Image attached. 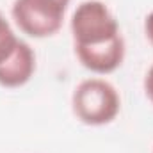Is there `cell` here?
<instances>
[{
	"label": "cell",
	"instance_id": "cell-1",
	"mask_svg": "<svg viewBox=\"0 0 153 153\" xmlns=\"http://www.w3.org/2000/svg\"><path fill=\"white\" fill-rule=\"evenodd\" d=\"M71 109L76 119L89 126L112 123L121 111L119 93L105 78H85L73 91Z\"/></svg>",
	"mask_w": 153,
	"mask_h": 153
},
{
	"label": "cell",
	"instance_id": "cell-8",
	"mask_svg": "<svg viewBox=\"0 0 153 153\" xmlns=\"http://www.w3.org/2000/svg\"><path fill=\"white\" fill-rule=\"evenodd\" d=\"M144 34H146L148 41L153 45V11L144 18Z\"/></svg>",
	"mask_w": 153,
	"mask_h": 153
},
{
	"label": "cell",
	"instance_id": "cell-2",
	"mask_svg": "<svg viewBox=\"0 0 153 153\" xmlns=\"http://www.w3.org/2000/svg\"><path fill=\"white\" fill-rule=\"evenodd\" d=\"M75 46H91L107 43L121 34L112 11L100 0L78 4L70 22Z\"/></svg>",
	"mask_w": 153,
	"mask_h": 153
},
{
	"label": "cell",
	"instance_id": "cell-5",
	"mask_svg": "<svg viewBox=\"0 0 153 153\" xmlns=\"http://www.w3.org/2000/svg\"><path fill=\"white\" fill-rule=\"evenodd\" d=\"M36 71V53L29 43L20 39L14 52L0 64V85L16 89L25 85Z\"/></svg>",
	"mask_w": 153,
	"mask_h": 153
},
{
	"label": "cell",
	"instance_id": "cell-4",
	"mask_svg": "<svg viewBox=\"0 0 153 153\" xmlns=\"http://www.w3.org/2000/svg\"><path fill=\"white\" fill-rule=\"evenodd\" d=\"M78 62L96 75H109L116 71L125 61V39L119 34L117 38L107 43L91 45V46H75Z\"/></svg>",
	"mask_w": 153,
	"mask_h": 153
},
{
	"label": "cell",
	"instance_id": "cell-6",
	"mask_svg": "<svg viewBox=\"0 0 153 153\" xmlns=\"http://www.w3.org/2000/svg\"><path fill=\"white\" fill-rule=\"evenodd\" d=\"M18 43H20V38L14 34L11 23L0 11V64L14 52Z\"/></svg>",
	"mask_w": 153,
	"mask_h": 153
},
{
	"label": "cell",
	"instance_id": "cell-9",
	"mask_svg": "<svg viewBox=\"0 0 153 153\" xmlns=\"http://www.w3.org/2000/svg\"><path fill=\"white\" fill-rule=\"evenodd\" d=\"M59 2H62V4H66V5H70V2H71V0H59Z\"/></svg>",
	"mask_w": 153,
	"mask_h": 153
},
{
	"label": "cell",
	"instance_id": "cell-3",
	"mask_svg": "<svg viewBox=\"0 0 153 153\" xmlns=\"http://www.w3.org/2000/svg\"><path fill=\"white\" fill-rule=\"evenodd\" d=\"M66 9L68 5L59 0H14L11 16L23 34L45 39L61 30Z\"/></svg>",
	"mask_w": 153,
	"mask_h": 153
},
{
	"label": "cell",
	"instance_id": "cell-7",
	"mask_svg": "<svg viewBox=\"0 0 153 153\" xmlns=\"http://www.w3.org/2000/svg\"><path fill=\"white\" fill-rule=\"evenodd\" d=\"M144 93H146L148 100L153 103V64L150 66V70L144 75Z\"/></svg>",
	"mask_w": 153,
	"mask_h": 153
}]
</instances>
